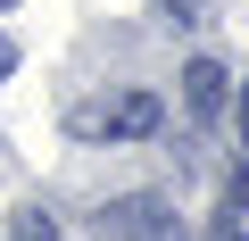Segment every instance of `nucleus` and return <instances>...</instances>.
I'll list each match as a JSON object with an SVG mask.
<instances>
[{
	"label": "nucleus",
	"instance_id": "nucleus-1",
	"mask_svg": "<svg viewBox=\"0 0 249 241\" xmlns=\"http://www.w3.org/2000/svg\"><path fill=\"white\" fill-rule=\"evenodd\" d=\"M158 100L150 92H108V100H75L67 108V133L75 142H142V133H158Z\"/></svg>",
	"mask_w": 249,
	"mask_h": 241
},
{
	"label": "nucleus",
	"instance_id": "nucleus-2",
	"mask_svg": "<svg viewBox=\"0 0 249 241\" xmlns=\"http://www.w3.org/2000/svg\"><path fill=\"white\" fill-rule=\"evenodd\" d=\"M100 233H108V241H166V200H158V191L108 200V208H100Z\"/></svg>",
	"mask_w": 249,
	"mask_h": 241
},
{
	"label": "nucleus",
	"instance_id": "nucleus-3",
	"mask_svg": "<svg viewBox=\"0 0 249 241\" xmlns=\"http://www.w3.org/2000/svg\"><path fill=\"white\" fill-rule=\"evenodd\" d=\"M183 108L199 116V125L224 116V67H216V58H191V67H183Z\"/></svg>",
	"mask_w": 249,
	"mask_h": 241
},
{
	"label": "nucleus",
	"instance_id": "nucleus-4",
	"mask_svg": "<svg viewBox=\"0 0 249 241\" xmlns=\"http://www.w3.org/2000/svg\"><path fill=\"white\" fill-rule=\"evenodd\" d=\"M9 241H58V224H50L42 208H17V216H9Z\"/></svg>",
	"mask_w": 249,
	"mask_h": 241
},
{
	"label": "nucleus",
	"instance_id": "nucleus-5",
	"mask_svg": "<svg viewBox=\"0 0 249 241\" xmlns=\"http://www.w3.org/2000/svg\"><path fill=\"white\" fill-rule=\"evenodd\" d=\"M224 216H232V224H249V167L224 183Z\"/></svg>",
	"mask_w": 249,
	"mask_h": 241
},
{
	"label": "nucleus",
	"instance_id": "nucleus-6",
	"mask_svg": "<svg viewBox=\"0 0 249 241\" xmlns=\"http://www.w3.org/2000/svg\"><path fill=\"white\" fill-rule=\"evenodd\" d=\"M208 241H249V224H232V216H224V224H216Z\"/></svg>",
	"mask_w": 249,
	"mask_h": 241
},
{
	"label": "nucleus",
	"instance_id": "nucleus-7",
	"mask_svg": "<svg viewBox=\"0 0 249 241\" xmlns=\"http://www.w3.org/2000/svg\"><path fill=\"white\" fill-rule=\"evenodd\" d=\"M9 67H17V42H9V34H0V75H9Z\"/></svg>",
	"mask_w": 249,
	"mask_h": 241
},
{
	"label": "nucleus",
	"instance_id": "nucleus-8",
	"mask_svg": "<svg viewBox=\"0 0 249 241\" xmlns=\"http://www.w3.org/2000/svg\"><path fill=\"white\" fill-rule=\"evenodd\" d=\"M241 142H249V83H241Z\"/></svg>",
	"mask_w": 249,
	"mask_h": 241
},
{
	"label": "nucleus",
	"instance_id": "nucleus-9",
	"mask_svg": "<svg viewBox=\"0 0 249 241\" xmlns=\"http://www.w3.org/2000/svg\"><path fill=\"white\" fill-rule=\"evenodd\" d=\"M0 9H9V0H0Z\"/></svg>",
	"mask_w": 249,
	"mask_h": 241
},
{
	"label": "nucleus",
	"instance_id": "nucleus-10",
	"mask_svg": "<svg viewBox=\"0 0 249 241\" xmlns=\"http://www.w3.org/2000/svg\"><path fill=\"white\" fill-rule=\"evenodd\" d=\"M166 241H175V233H166Z\"/></svg>",
	"mask_w": 249,
	"mask_h": 241
}]
</instances>
